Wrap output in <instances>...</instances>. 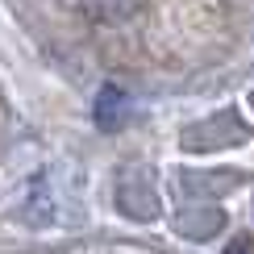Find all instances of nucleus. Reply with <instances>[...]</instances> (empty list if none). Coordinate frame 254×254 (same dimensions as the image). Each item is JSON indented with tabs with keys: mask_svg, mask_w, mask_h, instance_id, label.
I'll return each instance as SVG.
<instances>
[{
	"mask_svg": "<svg viewBox=\"0 0 254 254\" xmlns=\"http://www.w3.org/2000/svg\"><path fill=\"white\" fill-rule=\"evenodd\" d=\"M96 117H100V125H104V129H113L117 121H125V96H121L117 88H104V92H100Z\"/></svg>",
	"mask_w": 254,
	"mask_h": 254,
	"instance_id": "f257e3e1",
	"label": "nucleus"
}]
</instances>
